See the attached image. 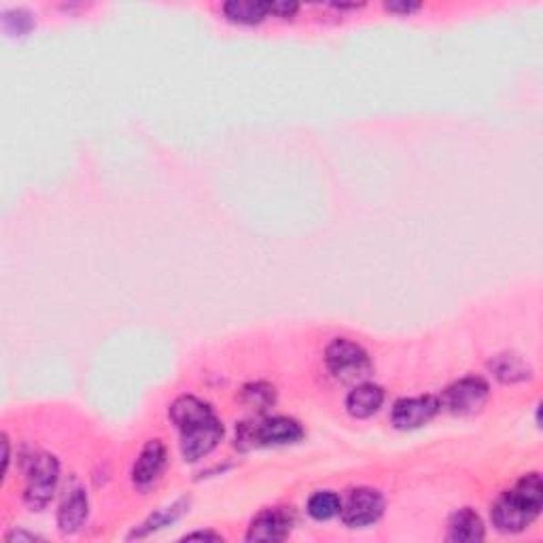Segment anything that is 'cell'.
I'll return each mask as SVG.
<instances>
[{
	"instance_id": "6da1fadb",
	"label": "cell",
	"mask_w": 543,
	"mask_h": 543,
	"mask_svg": "<svg viewBox=\"0 0 543 543\" xmlns=\"http://www.w3.org/2000/svg\"><path fill=\"white\" fill-rule=\"evenodd\" d=\"M170 418L181 431V450L187 461H200L211 454L224 437V424L208 403L198 397L183 395L170 405Z\"/></svg>"
},
{
	"instance_id": "7a4b0ae2",
	"label": "cell",
	"mask_w": 543,
	"mask_h": 543,
	"mask_svg": "<svg viewBox=\"0 0 543 543\" xmlns=\"http://www.w3.org/2000/svg\"><path fill=\"white\" fill-rule=\"evenodd\" d=\"M543 484L539 474H528L516 484V488L503 493L495 501L490 516L501 533H520L533 525L541 512Z\"/></svg>"
},
{
	"instance_id": "3957f363",
	"label": "cell",
	"mask_w": 543,
	"mask_h": 543,
	"mask_svg": "<svg viewBox=\"0 0 543 543\" xmlns=\"http://www.w3.org/2000/svg\"><path fill=\"white\" fill-rule=\"evenodd\" d=\"M304 429L298 421L285 416L266 418L257 423H242L235 431V446L240 450H253L259 446H287L302 440Z\"/></svg>"
},
{
	"instance_id": "277c9868",
	"label": "cell",
	"mask_w": 543,
	"mask_h": 543,
	"mask_svg": "<svg viewBox=\"0 0 543 543\" xmlns=\"http://www.w3.org/2000/svg\"><path fill=\"white\" fill-rule=\"evenodd\" d=\"M325 363L339 382L361 384L371 374L370 355L346 338H336L327 346Z\"/></svg>"
},
{
	"instance_id": "5b68a950",
	"label": "cell",
	"mask_w": 543,
	"mask_h": 543,
	"mask_svg": "<svg viewBox=\"0 0 543 543\" xmlns=\"http://www.w3.org/2000/svg\"><path fill=\"white\" fill-rule=\"evenodd\" d=\"M57 475H60V463L51 454H35L28 461L26 469V503L32 509H41L47 506L54 496Z\"/></svg>"
},
{
	"instance_id": "8992f818",
	"label": "cell",
	"mask_w": 543,
	"mask_h": 543,
	"mask_svg": "<svg viewBox=\"0 0 543 543\" xmlns=\"http://www.w3.org/2000/svg\"><path fill=\"white\" fill-rule=\"evenodd\" d=\"M488 395V384L482 378L469 376L463 378V381H456L444 391L442 405L456 416H471L486 405Z\"/></svg>"
},
{
	"instance_id": "52a82bcc",
	"label": "cell",
	"mask_w": 543,
	"mask_h": 543,
	"mask_svg": "<svg viewBox=\"0 0 543 543\" xmlns=\"http://www.w3.org/2000/svg\"><path fill=\"white\" fill-rule=\"evenodd\" d=\"M384 512V499L382 495L374 488H357L349 495L346 503H342V520L346 527L359 528L374 525Z\"/></svg>"
},
{
	"instance_id": "ba28073f",
	"label": "cell",
	"mask_w": 543,
	"mask_h": 543,
	"mask_svg": "<svg viewBox=\"0 0 543 543\" xmlns=\"http://www.w3.org/2000/svg\"><path fill=\"white\" fill-rule=\"evenodd\" d=\"M437 412H440V399L433 395H423V397H410V399H399L392 408V424L397 429H418L423 424H427L431 418H433Z\"/></svg>"
},
{
	"instance_id": "9c48e42d",
	"label": "cell",
	"mask_w": 543,
	"mask_h": 543,
	"mask_svg": "<svg viewBox=\"0 0 543 543\" xmlns=\"http://www.w3.org/2000/svg\"><path fill=\"white\" fill-rule=\"evenodd\" d=\"M166 467V446L160 440L147 442L132 469V482L136 488L149 490L160 480Z\"/></svg>"
},
{
	"instance_id": "30bf717a",
	"label": "cell",
	"mask_w": 543,
	"mask_h": 543,
	"mask_svg": "<svg viewBox=\"0 0 543 543\" xmlns=\"http://www.w3.org/2000/svg\"><path fill=\"white\" fill-rule=\"evenodd\" d=\"M291 527L293 518L287 509H264L248 527L246 541H283L291 533Z\"/></svg>"
},
{
	"instance_id": "8fae6325",
	"label": "cell",
	"mask_w": 543,
	"mask_h": 543,
	"mask_svg": "<svg viewBox=\"0 0 543 543\" xmlns=\"http://www.w3.org/2000/svg\"><path fill=\"white\" fill-rule=\"evenodd\" d=\"M384 402V391L378 384L361 382L350 391V395L346 397V408L355 418H370L381 410Z\"/></svg>"
},
{
	"instance_id": "7c38bea8",
	"label": "cell",
	"mask_w": 543,
	"mask_h": 543,
	"mask_svg": "<svg viewBox=\"0 0 543 543\" xmlns=\"http://www.w3.org/2000/svg\"><path fill=\"white\" fill-rule=\"evenodd\" d=\"M88 495L81 488L70 490L64 499L60 512H57V525H60L62 533H77L83 527V522L88 520Z\"/></svg>"
},
{
	"instance_id": "4fadbf2b",
	"label": "cell",
	"mask_w": 543,
	"mask_h": 543,
	"mask_svg": "<svg viewBox=\"0 0 543 543\" xmlns=\"http://www.w3.org/2000/svg\"><path fill=\"white\" fill-rule=\"evenodd\" d=\"M484 539V525L474 509L463 507L448 522V541L475 543Z\"/></svg>"
},
{
	"instance_id": "5bb4252c",
	"label": "cell",
	"mask_w": 543,
	"mask_h": 543,
	"mask_svg": "<svg viewBox=\"0 0 543 543\" xmlns=\"http://www.w3.org/2000/svg\"><path fill=\"white\" fill-rule=\"evenodd\" d=\"M224 13L232 22L259 24L267 16V3L264 0H230L224 5Z\"/></svg>"
},
{
	"instance_id": "9a60e30c",
	"label": "cell",
	"mask_w": 543,
	"mask_h": 543,
	"mask_svg": "<svg viewBox=\"0 0 543 543\" xmlns=\"http://www.w3.org/2000/svg\"><path fill=\"white\" fill-rule=\"evenodd\" d=\"M490 368H493L496 378H499V381H503V382L527 381V378L531 376V370H528V365L516 355L496 357L495 363H490Z\"/></svg>"
},
{
	"instance_id": "2e32d148",
	"label": "cell",
	"mask_w": 543,
	"mask_h": 543,
	"mask_svg": "<svg viewBox=\"0 0 543 543\" xmlns=\"http://www.w3.org/2000/svg\"><path fill=\"white\" fill-rule=\"evenodd\" d=\"M339 509H342V499L331 490L312 495L308 501V514L314 520H331L333 516L339 514Z\"/></svg>"
},
{
	"instance_id": "e0dca14e",
	"label": "cell",
	"mask_w": 543,
	"mask_h": 543,
	"mask_svg": "<svg viewBox=\"0 0 543 543\" xmlns=\"http://www.w3.org/2000/svg\"><path fill=\"white\" fill-rule=\"evenodd\" d=\"M185 507H187V501H179V503H174V506L160 509V512H157L155 516H151V518H149L145 525H142L141 531H134L132 538H142V535L157 531V528H162V527L170 525V522L179 520V516L185 512Z\"/></svg>"
},
{
	"instance_id": "ac0fdd59",
	"label": "cell",
	"mask_w": 543,
	"mask_h": 543,
	"mask_svg": "<svg viewBox=\"0 0 543 543\" xmlns=\"http://www.w3.org/2000/svg\"><path fill=\"white\" fill-rule=\"evenodd\" d=\"M242 399H245L248 405H253V408L266 410L274 403V387L264 382L248 384V387H245V391H242Z\"/></svg>"
},
{
	"instance_id": "d6986e66",
	"label": "cell",
	"mask_w": 543,
	"mask_h": 543,
	"mask_svg": "<svg viewBox=\"0 0 543 543\" xmlns=\"http://www.w3.org/2000/svg\"><path fill=\"white\" fill-rule=\"evenodd\" d=\"M299 11L298 3H291V0H274V3H267V13L278 17H293Z\"/></svg>"
},
{
	"instance_id": "ffe728a7",
	"label": "cell",
	"mask_w": 543,
	"mask_h": 543,
	"mask_svg": "<svg viewBox=\"0 0 543 543\" xmlns=\"http://www.w3.org/2000/svg\"><path fill=\"white\" fill-rule=\"evenodd\" d=\"M384 6L392 13H412L421 9V3H412V0H389V3H384Z\"/></svg>"
},
{
	"instance_id": "44dd1931",
	"label": "cell",
	"mask_w": 543,
	"mask_h": 543,
	"mask_svg": "<svg viewBox=\"0 0 543 543\" xmlns=\"http://www.w3.org/2000/svg\"><path fill=\"white\" fill-rule=\"evenodd\" d=\"M185 539H189V541H192V539H211V541H221V535H217V533H208V531H206V533H202V531H200V533H189Z\"/></svg>"
},
{
	"instance_id": "7402d4cb",
	"label": "cell",
	"mask_w": 543,
	"mask_h": 543,
	"mask_svg": "<svg viewBox=\"0 0 543 543\" xmlns=\"http://www.w3.org/2000/svg\"><path fill=\"white\" fill-rule=\"evenodd\" d=\"M6 467H9V440L3 435V475L6 474Z\"/></svg>"
}]
</instances>
